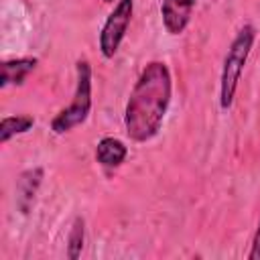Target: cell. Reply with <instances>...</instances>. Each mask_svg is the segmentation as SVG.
I'll use <instances>...</instances> for the list:
<instances>
[{
	"instance_id": "cell-1",
	"label": "cell",
	"mask_w": 260,
	"mask_h": 260,
	"mask_svg": "<svg viewBox=\"0 0 260 260\" xmlns=\"http://www.w3.org/2000/svg\"><path fill=\"white\" fill-rule=\"evenodd\" d=\"M173 100V75L165 61H148L134 81L124 106V130L132 142L144 144L162 130Z\"/></svg>"
},
{
	"instance_id": "cell-2",
	"label": "cell",
	"mask_w": 260,
	"mask_h": 260,
	"mask_svg": "<svg viewBox=\"0 0 260 260\" xmlns=\"http://www.w3.org/2000/svg\"><path fill=\"white\" fill-rule=\"evenodd\" d=\"M254 41H256L254 24H244L236 32V37L232 39V43L228 47V53H225L223 65H221V77H219V108L223 112H228L234 106L238 83L244 73L250 51L254 47Z\"/></svg>"
},
{
	"instance_id": "cell-3",
	"label": "cell",
	"mask_w": 260,
	"mask_h": 260,
	"mask_svg": "<svg viewBox=\"0 0 260 260\" xmlns=\"http://www.w3.org/2000/svg\"><path fill=\"white\" fill-rule=\"evenodd\" d=\"M91 87H93V71L91 63L87 59H79L75 63V91L73 100L67 108H63L49 124L51 132L57 136H63L71 132L73 128L81 126L91 112L93 98H91Z\"/></svg>"
},
{
	"instance_id": "cell-4",
	"label": "cell",
	"mask_w": 260,
	"mask_h": 260,
	"mask_svg": "<svg viewBox=\"0 0 260 260\" xmlns=\"http://www.w3.org/2000/svg\"><path fill=\"white\" fill-rule=\"evenodd\" d=\"M134 14V0H116L112 12L104 20L100 35H98V47L104 59H114L126 32L130 26Z\"/></svg>"
},
{
	"instance_id": "cell-5",
	"label": "cell",
	"mask_w": 260,
	"mask_h": 260,
	"mask_svg": "<svg viewBox=\"0 0 260 260\" xmlns=\"http://www.w3.org/2000/svg\"><path fill=\"white\" fill-rule=\"evenodd\" d=\"M197 0H162L160 2V18L162 26L171 37H179L191 22Z\"/></svg>"
},
{
	"instance_id": "cell-6",
	"label": "cell",
	"mask_w": 260,
	"mask_h": 260,
	"mask_svg": "<svg viewBox=\"0 0 260 260\" xmlns=\"http://www.w3.org/2000/svg\"><path fill=\"white\" fill-rule=\"evenodd\" d=\"M43 167H32V169H26L24 173H20L18 181H16V205L20 207L22 213H28L35 197H37V191L43 183Z\"/></svg>"
},
{
	"instance_id": "cell-7",
	"label": "cell",
	"mask_w": 260,
	"mask_h": 260,
	"mask_svg": "<svg viewBox=\"0 0 260 260\" xmlns=\"http://www.w3.org/2000/svg\"><path fill=\"white\" fill-rule=\"evenodd\" d=\"M39 59L37 57H16V59H6L2 61V81L0 89H6L10 85H22L24 79L37 69Z\"/></svg>"
},
{
	"instance_id": "cell-8",
	"label": "cell",
	"mask_w": 260,
	"mask_h": 260,
	"mask_svg": "<svg viewBox=\"0 0 260 260\" xmlns=\"http://www.w3.org/2000/svg\"><path fill=\"white\" fill-rule=\"evenodd\" d=\"M128 156V146L116 136H104L95 144V160L104 169H118Z\"/></svg>"
},
{
	"instance_id": "cell-9",
	"label": "cell",
	"mask_w": 260,
	"mask_h": 260,
	"mask_svg": "<svg viewBox=\"0 0 260 260\" xmlns=\"http://www.w3.org/2000/svg\"><path fill=\"white\" fill-rule=\"evenodd\" d=\"M35 126V118L30 114H16V116H4L0 122V142L6 144L10 138L26 134L28 130H32Z\"/></svg>"
},
{
	"instance_id": "cell-10",
	"label": "cell",
	"mask_w": 260,
	"mask_h": 260,
	"mask_svg": "<svg viewBox=\"0 0 260 260\" xmlns=\"http://www.w3.org/2000/svg\"><path fill=\"white\" fill-rule=\"evenodd\" d=\"M83 244H85V221H83V217L77 215L71 223L69 238H67V258L77 260L81 256Z\"/></svg>"
},
{
	"instance_id": "cell-11",
	"label": "cell",
	"mask_w": 260,
	"mask_h": 260,
	"mask_svg": "<svg viewBox=\"0 0 260 260\" xmlns=\"http://www.w3.org/2000/svg\"><path fill=\"white\" fill-rule=\"evenodd\" d=\"M248 260H260V217H258V225H256L254 236H252V246H250V252H248Z\"/></svg>"
},
{
	"instance_id": "cell-12",
	"label": "cell",
	"mask_w": 260,
	"mask_h": 260,
	"mask_svg": "<svg viewBox=\"0 0 260 260\" xmlns=\"http://www.w3.org/2000/svg\"><path fill=\"white\" fill-rule=\"evenodd\" d=\"M102 2H106V4H112V2H114V0H102Z\"/></svg>"
}]
</instances>
